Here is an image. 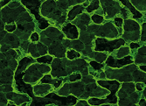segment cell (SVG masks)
Returning a JSON list of instances; mask_svg holds the SVG:
<instances>
[{
  "mask_svg": "<svg viewBox=\"0 0 146 106\" xmlns=\"http://www.w3.org/2000/svg\"><path fill=\"white\" fill-rule=\"evenodd\" d=\"M24 73H19V74H16L15 76V80H16V84H17V88L19 90L20 92H25L27 93L30 96L34 98L33 94H32V88L31 85L27 83H25L23 82V76Z\"/></svg>",
  "mask_w": 146,
  "mask_h": 106,
  "instance_id": "4",
  "label": "cell"
},
{
  "mask_svg": "<svg viewBox=\"0 0 146 106\" xmlns=\"http://www.w3.org/2000/svg\"><path fill=\"white\" fill-rule=\"evenodd\" d=\"M82 11H83V7H82V6H80V5L74 6V8L69 12V13H68V18H69L70 20L74 19V18L76 17V15L80 14Z\"/></svg>",
  "mask_w": 146,
  "mask_h": 106,
  "instance_id": "11",
  "label": "cell"
},
{
  "mask_svg": "<svg viewBox=\"0 0 146 106\" xmlns=\"http://www.w3.org/2000/svg\"><path fill=\"white\" fill-rule=\"evenodd\" d=\"M124 40L122 39H119V40H113V41H108L105 39H96L95 40V44H96V47L95 50L96 51H109V52H112L114 49L116 48L120 47L121 46L124 45Z\"/></svg>",
  "mask_w": 146,
  "mask_h": 106,
  "instance_id": "2",
  "label": "cell"
},
{
  "mask_svg": "<svg viewBox=\"0 0 146 106\" xmlns=\"http://www.w3.org/2000/svg\"><path fill=\"white\" fill-rule=\"evenodd\" d=\"M80 78H81L80 75L77 74V75H73V76H71L70 78H69V80H70L71 82H74V81L79 80V79H80Z\"/></svg>",
  "mask_w": 146,
  "mask_h": 106,
  "instance_id": "23",
  "label": "cell"
},
{
  "mask_svg": "<svg viewBox=\"0 0 146 106\" xmlns=\"http://www.w3.org/2000/svg\"><path fill=\"white\" fill-rule=\"evenodd\" d=\"M140 105H144V106H146V103L144 102V99H142V100H141V102H140Z\"/></svg>",
  "mask_w": 146,
  "mask_h": 106,
  "instance_id": "33",
  "label": "cell"
},
{
  "mask_svg": "<svg viewBox=\"0 0 146 106\" xmlns=\"http://www.w3.org/2000/svg\"><path fill=\"white\" fill-rule=\"evenodd\" d=\"M106 101L107 100H98V99H96V98H93V99H90L89 100V104H94V105H98V104H103V103H105Z\"/></svg>",
  "mask_w": 146,
  "mask_h": 106,
  "instance_id": "17",
  "label": "cell"
},
{
  "mask_svg": "<svg viewBox=\"0 0 146 106\" xmlns=\"http://www.w3.org/2000/svg\"><path fill=\"white\" fill-rule=\"evenodd\" d=\"M115 23H116V25L117 26H121L122 24V19L120 18H116V19H115Z\"/></svg>",
  "mask_w": 146,
  "mask_h": 106,
  "instance_id": "28",
  "label": "cell"
},
{
  "mask_svg": "<svg viewBox=\"0 0 146 106\" xmlns=\"http://www.w3.org/2000/svg\"><path fill=\"white\" fill-rule=\"evenodd\" d=\"M90 65L94 68V69H100L101 68H102V64H99L96 61H91Z\"/></svg>",
  "mask_w": 146,
  "mask_h": 106,
  "instance_id": "19",
  "label": "cell"
},
{
  "mask_svg": "<svg viewBox=\"0 0 146 106\" xmlns=\"http://www.w3.org/2000/svg\"><path fill=\"white\" fill-rule=\"evenodd\" d=\"M75 57H80V54L74 50H71V51H68L67 52V58L70 59V60H73L74 58Z\"/></svg>",
  "mask_w": 146,
  "mask_h": 106,
  "instance_id": "16",
  "label": "cell"
},
{
  "mask_svg": "<svg viewBox=\"0 0 146 106\" xmlns=\"http://www.w3.org/2000/svg\"><path fill=\"white\" fill-rule=\"evenodd\" d=\"M130 47H131V48L139 47V45H138V44H136V43H131V44H130Z\"/></svg>",
  "mask_w": 146,
  "mask_h": 106,
  "instance_id": "30",
  "label": "cell"
},
{
  "mask_svg": "<svg viewBox=\"0 0 146 106\" xmlns=\"http://www.w3.org/2000/svg\"><path fill=\"white\" fill-rule=\"evenodd\" d=\"M41 82L43 83H48V82H52V80H51V76H45L44 78H42L41 80Z\"/></svg>",
  "mask_w": 146,
  "mask_h": 106,
  "instance_id": "22",
  "label": "cell"
},
{
  "mask_svg": "<svg viewBox=\"0 0 146 106\" xmlns=\"http://www.w3.org/2000/svg\"><path fill=\"white\" fill-rule=\"evenodd\" d=\"M31 40H32V41H37V40H39V35H38V33H36V32L32 33V36H31Z\"/></svg>",
  "mask_w": 146,
  "mask_h": 106,
  "instance_id": "26",
  "label": "cell"
},
{
  "mask_svg": "<svg viewBox=\"0 0 146 106\" xmlns=\"http://www.w3.org/2000/svg\"><path fill=\"white\" fill-rule=\"evenodd\" d=\"M121 2L122 3V4H124V5H126L127 7H128L129 9L130 10V12L133 13V16H134V18H139L142 17V14L140 13L139 12H137V11L135 9V7L133 5H132L131 4H130V2H129V0H120Z\"/></svg>",
  "mask_w": 146,
  "mask_h": 106,
  "instance_id": "9",
  "label": "cell"
},
{
  "mask_svg": "<svg viewBox=\"0 0 146 106\" xmlns=\"http://www.w3.org/2000/svg\"><path fill=\"white\" fill-rule=\"evenodd\" d=\"M32 61V59L27 58V57H26V58L22 59V60L20 61V62H19V66H18V68H17L16 74H19V73H21V71L25 69V68L27 66V64L31 63Z\"/></svg>",
  "mask_w": 146,
  "mask_h": 106,
  "instance_id": "12",
  "label": "cell"
},
{
  "mask_svg": "<svg viewBox=\"0 0 146 106\" xmlns=\"http://www.w3.org/2000/svg\"><path fill=\"white\" fill-rule=\"evenodd\" d=\"M136 89H137L138 90H142V86H141V84H136Z\"/></svg>",
  "mask_w": 146,
  "mask_h": 106,
  "instance_id": "32",
  "label": "cell"
},
{
  "mask_svg": "<svg viewBox=\"0 0 146 106\" xmlns=\"http://www.w3.org/2000/svg\"><path fill=\"white\" fill-rule=\"evenodd\" d=\"M98 7H99V1L98 0H94L92 4H90L88 8H87V11H88V12H91L94 10H96Z\"/></svg>",
  "mask_w": 146,
  "mask_h": 106,
  "instance_id": "14",
  "label": "cell"
},
{
  "mask_svg": "<svg viewBox=\"0 0 146 106\" xmlns=\"http://www.w3.org/2000/svg\"><path fill=\"white\" fill-rule=\"evenodd\" d=\"M141 39H142L143 41L146 40V24L145 23L143 25V32H142V38Z\"/></svg>",
  "mask_w": 146,
  "mask_h": 106,
  "instance_id": "20",
  "label": "cell"
},
{
  "mask_svg": "<svg viewBox=\"0 0 146 106\" xmlns=\"http://www.w3.org/2000/svg\"><path fill=\"white\" fill-rule=\"evenodd\" d=\"M74 47H77L78 49H82V47H83V46H82V44L80 41L74 42Z\"/></svg>",
  "mask_w": 146,
  "mask_h": 106,
  "instance_id": "25",
  "label": "cell"
},
{
  "mask_svg": "<svg viewBox=\"0 0 146 106\" xmlns=\"http://www.w3.org/2000/svg\"><path fill=\"white\" fill-rule=\"evenodd\" d=\"M139 26H138L137 23L134 22V21H131V20H128L125 22V26H124V29L126 31H135L137 30Z\"/></svg>",
  "mask_w": 146,
  "mask_h": 106,
  "instance_id": "13",
  "label": "cell"
},
{
  "mask_svg": "<svg viewBox=\"0 0 146 106\" xmlns=\"http://www.w3.org/2000/svg\"><path fill=\"white\" fill-rule=\"evenodd\" d=\"M64 70L60 66V61H56L53 63V74L54 75V76H60L66 75V73L63 72Z\"/></svg>",
  "mask_w": 146,
  "mask_h": 106,
  "instance_id": "10",
  "label": "cell"
},
{
  "mask_svg": "<svg viewBox=\"0 0 146 106\" xmlns=\"http://www.w3.org/2000/svg\"><path fill=\"white\" fill-rule=\"evenodd\" d=\"M92 19L96 24H100V23L102 22L103 18H102V16H99V15H94V16H92Z\"/></svg>",
  "mask_w": 146,
  "mask_h": 106,
  "instance_id": "18",
  "label": "cell"
},
{
  "mask_svg": "<svg viewBox=\"0 0 146 106\" xmlns=\"http://www.w3.org/2000/svg\"><path fill=\"white\" fill-rule=\"evenodd\" d=\"M135 78H136V80H144V76L143 74L136 71V72H135Z\"/></svg>",
  "mask_w": 146,
  "mask_h": 106,
  "instance_id": "24",
  "label": "cell"
},
{
  "mask_svg": "<svg viewBox=\"0 0 146 106\" xmlns=\"http://www.w3.org/2000/svg\"><path fill=\"white\" fill-rule=\"evenodd\" d=\"M60 82H61V81H58V82H57L56 83H54V86L56 87V88H57V87H59V86H60Z\"/></svg>",
  "mask_w": 146,
  "mask_h": 106,
  "instance_id": "34",
  "label": "cell"
},
{
  "mask_svg": "<svg viewBox=\"0 0 146 106\" xmlns=\"http://www.w3.org/2000/svg\"><path fill=\"white\" fill-rule=\"evenodd\" d=\"M140 68L142 70H144V71H146V66H141Z\"/></svg>",
  "mask_w": 146,
  "mask_h": 106,
  "instance_id": "35",
  "label": "cell"
},
{
  "mask_svg": "<svg viewBox=\"0 0 146 106\" xmlns=\"http://www.w3.org/2000/svg\"><path fill=\"white\" fill-rule=\"evenodd\" d=\"M139 54H142V55H146V47L145 46L141 48L140 51H139Z\"/></svg>",
  "mask_w": 146,
  "mask_h": 106,
  "instance_id": "29",
  "label": "cell"
},
{
  "mask_svg": "<svg viewBox=\"0 0 146 106\" xmlns=\"http://www.w3.org/2000/svg\"><path fill=\"white\" fill-rule=\"evenodd\" d=\"M46 98H49V99H53L59 105H69V104H76V98L74 96H69L67 97H61L57 95L51 93V94L47 95Z\"/></svg>",
  "mask_w": 146,
  "mask_h": 106,
  "instance_id": "5",
  "label": "cell"
},
{
  "mask_svg": "<svg viewBox=\"0 0 146 106\" xmlns=\"http://www.w3.org/2000/svg\"><path fill=\"white\" fill-rule=\"evenodd\" d=\"M132 58L130 56H126L124 57L123 59H121V60H115L113 57H108V60H107V64L110 67H113V68H120L122 66L127 64H130L132 63Z\"/></svg>",
  "mask_w": 146,
  "mask_h": 106,
  "instance_id": "6",
  "label": "cell"
},
{
  "mask_svg": "<svg viewBox=\"0 0 146 106\" xmlns=\"http://www.w3.org/2000/svg\"><path fill=\"white\" fill-rule=\"evenodd\" d=\"M55 8V4H54L53 0H48L43 4V7H42V12L44 14L46 15H48V13H50L51 12L54 10Z\"/></svg>",
  "mask_w": 146,
  "mask_h": 106,
  "instance_id": "8",
  "label": "cell"
},
{
  "mask_svg": "<svg viewBox=\"0 0 146 106\" xmlns=\"http://www.w3.org/2000/svg\"><path fill=\"white\" fill-rule=\"evenodd\" d=\"M80 19H81V22L83 23V24H85V25L88 24V22H89V18L87 16L86 14H83Z\"/></svg>",
  "mask_w": 146,
  "mask_h": 106,
  "instance_id": "21",
  "label": "cell"
},
{
  "mask_svg": "<svg viewBox=\"0 0 146 106\" xmlns=\"http://www.w3.org/2000/svg\"><path fill=\"white\" fill-rule=\"evenodd\" d=\"M98 84L104 88L108 89L111 91V94L108 96L106 100L109 102L110 104H116L117 102V98L115 96L116 92L117 91L118 88L120 86L119 82L116 81H98Z\"/></svg>",
  "mask_w": 146,
  "mask_h": 106,
  "instance_id": "3",
  "label": "cell"
},
{
  "mask_svg": "<svg viewBox=\"0 0 146 106\" xmlns=\"http://www.w3.org/2000/svg\"><path fill=\"white\" fill-rule=\"evenodd\" d=\"M53 61V58L51 56H44V57H40L37 59V61L41 62V63H50Z\"/></svg>",
  "mask_w": 146,
  "mask_h": 106,
  "instance_id": "15",
  "label": "cell"
},
{
  "mask_svg": "<svg viewBox=\"0 0 146 106\" xmlns=\"http://www.w3.org/2000/svg\"><path fill=\"white\" fill-rule=\"evenodd\" d=\"M15 28H16V26H14V25H12V26H5V29L8 32H13V31L15 30Z\"/></svg>",
  "mask_w": 146,
  "mask_h": 106,
  "instance_id": "27",
  "label": "cell"
},
{
  "mask_svg": "<svg viewBox=\"0 0 146 106\" xmlns=\"http://www.w3.org/2000/svg\"><path fill=\"white\" fill-rule=\"evenodd\" d=\"M9 1H11V0H4V1H2V2H1V6H4V4H7Z\"/></svg>",
  "mask_w": 146,
  "mask_h": 106,
  "instance_id": "31",
  "label": "cell"
},
{
  "mask_svg": "<svg viewBox=\"0 0 146 106\" xmlns=\"http://www.w3.org/2000/svg\"><path fill=\"white\" fill-rule=\"evenodd\" d=\"M22 4L31 11L32 14H34V16L36 18V19L40 22V29H45L47 26H49V23L46 21V19L42 18L39 14V8L40 6V0H22Z\"/></svg>",
  "mask_w": 146,
  "mask_h": 106,
  "instance_id": "1",
  "label": "cell"
},
{
  "mask_svg": "<svg viewBox=\"0 0 146 106\" xmlns=\"http://www.w3.org/2000/svg\"><path fill=\"white\" fill-rule=\"evenodd\" d=\"M63 32L69 39L74 40L78 38V31L76 29V26H74V25L67 24L65 27H63Z\"/></svg>",
  "mask_w": 146,
  "mask_h": 106,
  "instance_id": "7",
  "label": "cell"
}]
</instances>
